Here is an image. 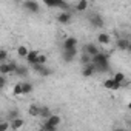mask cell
<instances>
[{
	"instance_id": "836d02e7",
	"label": "cell",
	"mask_w": 131,
	"mask_h": 131,
	"mask_svg": "<svg viewBox=\"0 0 131 131\" xmlns=\"http://www.w3.org/2000/svg\"><path fill=\"white\" fill-rule=\"evenodd\" d=\"M36 131H45V129H43V128L40 126V128H39V129H36Z\"/></svg>"
},
{
	"instance_id": "5b68a950",
	"label": "cell",
	"mask_w": 131,
	"mask_h": 131,
	"mask_svg": "<svg viewBox=\"0 0 131 131\" xmlns=\"http://www.w3.org/2000/svg\"><path fill=\"white\" fill-rule=\"evenodd\" d=\"M23 8L32 14H37L40 13V5L37 2H31V0H26V2H23Z\"/></svg>"
},
{
	"instance_id": "7a4b0ae2",
	"label": "cell",
	"mask_w": 131,
	"mask_h": 131,
	"mask_svg": "<svg viewBox=\"0 0 131 131\" xmlns=\"http://www.w3.org/2000/svg\"><path fill=\"white\" fill-rule=\"evenodd\" d=\"M86 19L91 23V26H94V28H103L105 26V20L99 13H90L86 16Z\"/></svg>"
},
{
	"instance_id": "8fae6325",
	"label": "cell",
	"mask_w": 131,
	"mask_h": 131,
	"mask_svg": "<svg viewBox=\"0 0 131 131\" xmlns=\"http://www.w3.org/2000/svg\"><path fill=\"white\" fill-rule=\"evenodd\" d=\"M128 45H129V39H126V37H119L116 40V48L119 51H126L128 49Z\"/></svg>"
},
{
	"instance_id": "7c38bea8",
	"label": "cell",
	"mask_w": 131,
	"mask_h": 131,
	"mask_svg": "<svg viewBox=\"0 0 131 131\" xmlns=\"http://www.w3.org/2000/svg\"><path fill=\"white\" fill-rule=\"evenodd\" d=\"M40 110H42V106H39L37 103H31L28 106V114L31 117H40Z\"/></svg>"
},
{
	"instance_id": "30bf717a",
	"label": "cell",
	"mask_w": 131,
	"mask_h": 131,
	"mask_svg": "<svg viewBox=\"0 0 131 131\" xmlns=\"http://www.w3.org/2000/svg\"><path fill=\"white\" fill-rule=\"evenodd\" d=\"M96 39H97L99 45H102V46H106V45H110V43H111V36H110V34H106V32H99Z\"/></svg>"
},
{
	"instance_id": "4316f807",
	"label": "cell",
	"mask_w": 131,
	"mask_h": 131,
	"mask_svg": "<svg viewBox=\"0 0 131 131\" xmlns=\"http://www.w3.org/2000/svg\"><path fill=\"white\" fill-rule=\"evenodd\" d=\"M9 129H11V122L3 120L2 125H0V131H9Z\"/></svg>"
},
{
	"instance_id": "d4e9b609",
	"label": "cell",
	"mask_w": 131,
	"mask_h": 131,
	"mask_svg": "<svg viewBox=\"0 0 131 131\" xmlns=\"http://www.w3.org/2000/svg\"><path fill=\"white\" fill-rule=\"evenodd\" d=\"M113 79H114L117 83H120V85H123V83L126 82V77H125V74H123V73H114Z\"/></svg>"
},
{
	"instance_id": "277c9868",
	"label": "cell",
	"mask_w": 131,
	"mask_h": 131,
	"mask_svg": "<svg viewBox=\"0 0 131 131\" xmlns=\"http://www.w3.org/2000/svg\"><path fill=\"white\" fill-rule=\"evenodd\" d=\"M83 52H86L88 56L94 57V56H97L100 52V48L96 43H86V45H83Z\"/></svg>"
},
{
	"instance_id": "52a82bcc",
	"label": "cell",
	"mask_w": 131,
	"mask_h": 131,
	"mask_svg": "<svg viewBox=\"0 0 131 131\" xmlns=\"http://www.w3.org/2000/svg\"><path fill=\"white\" fill-rule=\"evenodd\" d=\"M76 56H77V49H62V59L67 63L73 62L76 59Z\"/></svg>"
},
{
	"instance_id": "4dcf8cb0",
	"label": "cell",
	"mask_w": 131,
	"mask_h": 131,
	"mask_svg": "<svg viewBox=\"0 0 131 131\" xmlns=\"http://www.w3.org/2000/svg\"><path fill=\"white\" fill-rule=\"evenodd\" d=\"M113 131H126V129H125L123 126H114V128H113Z\"/></svg>"
},
{
	"instance_id": "1f68e13d",
	"label": "cell",
	"mask_w": 131,
	"mask_h": 131,
	"mask_svg": "<svg viewBox=\"0 0 131 131\" xmlns=\"http://www.w3.org/2000/svg\"><path fill=\"white\" fill-rule=\"evenodd\" d=\"M126 52H129V54H131V40H129V45H128V49H126Z\"/></svg>"
},
{
	"instance_id": "6da1fadb",
	"label": "cell",
	"mask_w": 131,
	"mask_h": 131,
	"mask_svg": "<svg viewBox=\"0 0 131 131\" xmlns=\"http://www.w3.org/2000/svg\"><path fill=\"white\" fill-rule=\"evenodd\" d=\"M93 65L96 67L97 73H108L110 71V56L103 51H100L97 56L93 57Z\"/></svg>"
},
{
	"instance_id": "9c48e42d",
	"label": "cell",
	"mask_w": 131,
	"mask_h": 131,
	"mask_svg": "<svg viewBox=\"0 0 131 131\" xmlns=\"http://www.w3.org/2000/svg\"><path fill=\"white\" fill-rule=\"evenodd\" d=\"M39 54H40V52H39L37 49H31V51H29V54H28V57L25 59V60H26V63L29 65V67H32V65H36V63H37V59H39Z\"/></svg>"
},
{
	"instance_id": "f1b7e54d",
	"label": "cell",
	"mask_w": 131,
	"mask_h": 131,
	"mask_svg": "<svg viewBox=\"0 0 131 131\" xmlns=\"http://www.w3.org/2000/svg\"><path fill=\"white\" fill-rule=\"evenodd\" d=\"M40 126H42L45 131H57V128H56V126H51V125H48L46 122H42V123H40Z\"/></svg>"
},
{
	"instance_id": "603a6c76",
	"label": "cell",
	"mask_w": 131,
	"mask_h": 131,
	"mask_svg": "<svg viewBox=\"0 0 131 131\" xmlns=\"http://www.w3.org/2000/svg\"><path fill=\"white\" fill-rule=\"evenodd\" d=\"M80 63L83 65V67H86V65L93 63V57H91V56H88L86 52H82V56H80Z\"/></svg>"
},
{
	"instance_id": "5bb4252c",
	"label": "cell",
	"mask_w": 131,
	"mask_h": 131,
	"mask_svg": "<svg viewBox=\"0 0 131 131\" xmlns=\"http://www.w3.org/2000/svg\"><path fill=\"white\" fill-rule=\"evenodd\" d=\"M97 71H96V67L93 63H90V65H86V67H83V70H82V74H83V77H91V76H94Z\"/></svg>"
},
{
	"instance_id": "44dd1931",
	"label": "cell",
	"mask_w": 131,
	"mask_h": 131,
	"mask_svg": "<svg viewBox=\"0 0 131 131\" xmlns=\"http://www.w3.org/2000/svg\"><path fill=\"white\" fill-rule=\"evenodd\" d=\"M13 96L14 97H19V96H23V88H22V82L16 83L13 86Z\"/></svg>"
},
{
	"instance_id": "d6986e66",
	"label": "cell",
	"mask_w": 131,
	"mask_h": 131,
	"mask_svg": "<svg viewBox=\"0 0 131 131\" xmlns=\"http://www.w3.org/2000/svg\"><path fill=\"white\" fill-rule=\"evenodd\" d=\"M14 76H17V77H26L28 76V68L25 67V65H19V68L14 73Z\"/></svg>"
},
{
	"instance_id": "e0dca14e",
	"label": "cell",
	"mask_w": 131,
	"mask_h": 131,
	"mask_svg": "<svg viewBox=\"0 0 131 131\" xmlns=\"http://www.w3.org/2000/svg\"><path fill=\"white\" fill-rule=\"evenodd\" d=\"M23 125H25V120H23L22 117H20V119H16V120L11 122V131H17V129H20Z\"/></svg>"
},
{
	"instance_id": "e575fe53",
	"label": "cell",
	"mask_w": 131,
	"mask_h": 131,
	"mask_svg": "<svg viewBox=\"0 0 131 131\" xmlns=\"http://www.w3.org/2000/svg\"><path fill=\"white\" fill-rule=\"evenodd\" d=\"M129 126H131V122H129Z\"/></svg>"
},
{
	"instance_id": "9a60e30c",
	"label": "cell",
	"mask_w": 131,
	"mask_h": 131,
	"mask_svg": "<svg viewBox=\"0 0 131 131\" xmlns=\"http://www.w3.org/2000/svg\"><path fill=\"white\" fill-rule=\"evenodd\" d=\"M43 122H46L48 125H51V126H56V128H57V126L62 123V117H60L59 114H52L48 120H43Z\"/></svg>"
},
{
	"instance_id": "7402d4cb",
	"label": "cell",
	"mask_w": 131,
	"mask_h": 131,
	"mask_svg": "<svg viewBox=\"0 0 131 131\" xmlns=\"http://www.w3.org/2000/svg\"><path fill=\"white\" fill-rule=\"evenodd\" d=\"M51 116H52L51 110H49L48 106H42V110H40V117H42L43 120H48V119H49Z\"/></svg>"
},
{
	"instance_id": "83f0119b",
	"label": "cell",
	"mask_w": 131,
	"mask_h": 131,
	"mask_svg": "<svg viewBox=\"0 0 131 131\" xmlns=\"http://www.w3.org/2000/svg\"><path fill=\"white\" fill-rule=\"evenodd\" d=\"M46 62H48V57L40 52L39 54V59H37V65H46Z\"/></svg>"
},
{
	"instance_id": "8992f818",
	"label": "cell",
	"mask_w": 131,
	"mask_h": 131,
	"mask_svg": "<svg viewBox=\"0 0 131 131\" xmlns=\"http://www.w3.org/2000/svg\"><path fill=\"white\" fill-rule=\"evenodd\" d=\"M56 20L59 22V23H62V25H68L71 20H73V14L71 13H59L57 16H56Z\"/></svg>"
},
{
	"instance_id": "2e32d148",
	"label": "cell",
	"mask_w": 131,
	"mask_h": 131,
	"mask_svg": "<svg viewBox=\"0 0 131 131\" xmlns=\"http://www.w3.org/2000/svg\"><path fill=\"white\" fill-rule=\"evenodd\" d=\"M6 117H8V122H13V120H16V119H20V111H19V108H11V110L8 111V114H6Z\"/></svg>"
},
{
	"instance_id": "3957f363",
	"label": "cell",
	"mask_w": 131,
	"mask_h": 131,
	"mask_svg": "<svg viewBox=\"0 0 131 131\" xmlns=\"http://www.w3.org/2000/svg\"><path fill=\"white\" fill-rule=\"evenodd\" d=\"M77 43H79V40L74 36H68L63 40L62 46H63V49H77Z\"/></svg>"
},
{
	"instance_id": "ac0fdd59",
	"label": "cell",
	"mask_w": 131,
	"mask_h": 131,
	"mask_svg": "<svg viewBox=\"0 0 131 131\" xmlns=\"http://www.w3.org/2000/svg\"><path fill=\"white\" fill-rule=\"evenodd\" d=\"M17 54H19V57H20V59H26V57H28V54H29V49H28V46H25V45H20V46L17 48Z\"/></svg>"
},
{
	"instance_id": "4fadbf2b",
	"label": "cell",
	"mask_w": 131,
	"mask_h": 131,
	"mask_svg": "<svg viewBox=\"0 0 131 131\" xmlns=\"http://www.w3.org/2000/svg\"><path fill=\"white\" fill-rule=\"evenodd\" d=\"M88 6H90V3L86 2V0H82V2H76V3L73 5V9L77 11V13H83V11L88 9Z\"/></svg>"
},
{
	"instance_id": "d6a6232c",
	"label": "cell",
	"mask_w": 131,
	"mask_h": 131,
	"mask_svg": "<svg viewBox=\"0 0 131 131\" xmlns=\"http://www.w3.org/2000/svg\"><path fill=\"white\" fill-rule=\"evenodd\" d=\"M128 110H129V111H131V102H129V103H128Z\"/></svg>"
},
{
	"instance_id": "ba28073f",
	"label": "cell",
	"mask_w": 131,
	"mask_h": 131,
	"mask_svg": "<svg viewBox=\"0 0 131 131\" xmlns=\"http://www.w3.org/2000/svg\"><path fill=\"white\" fill-rule=\"evenodd\" d=\"M103 88H105V90H111V91H117V90H120V88H122V85H120V83H117L113 77H110V79L103 80Z\"/></svg>"
},
{
	"instance_id": "484cf974",
	"label": "cell",
	"mask_w": 131,
	"mask_h": 131,
	"mask_svg": "<svg viewBox=\"0 0 131 131\" xmlns=\"http://www.w3.org/2000/svg\"><path fill=\"white\" fill-rule=\"evenodd\" d=\"M0 63H8V51L6 49L0 51Z\"/></svg>"
},
{
	"instance_id": "ffe728a7",
	"label": "cell",
	"mask_w": 131,
	"mask_h": 131,
	"mask_svg": "<svg viewBox=\"0 0 131 131\" xmlns=\"http://www.w3.org/2000/svg\"><path fill=\"white\" fill-rule=\"evenodd\" d=\"M22 88H23V96L31 94V93H32V90H34V86H32V83H31V82H22Z\"/></svg>"
},
{
	"instance_id": "f546056e",
	"label": "cell",
	"mask_w": 131,
	"mask_h": 131,
	"mask_svg": "<svg viewBox=\"0 0 131 131\" xmlns=\"http://www.w3.org/2000/svg\"><path fill=\"white\" fill-rule=\"evenodd\" d=\"M5 85H6V76H0V86L5 88Z\"/></svg>"
},
{
	"instance_id": "cb8c5ba5",
	"label": "cell",
	"mask_w": 131,
	"mask_h": 131,
	"mask_svg": "<svg viewBox=\"0 0 131 131\" xmlns=\"http://www.w3.org/2000/svg\"><path fill=\"white\" fill-rule=\"evenodd\" d=\"M11 74V68L8 63H0V76H8Z\"/></svg>"
}]
</instances>
